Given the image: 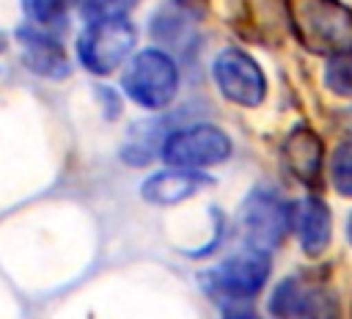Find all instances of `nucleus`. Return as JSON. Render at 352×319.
I'll list each match as a JSON object with an SVG mask.
<instances>
[{
    "instance_id": "nucleus-1",
    "label": "nucleus",
    "mask_w": 352,
    "mask_h": 319,
    "mask_svg": "<svg viewBox=\"0 0 352 319\" xmlns=\"http://www.w3.org/2000/svg\"><path fill=\"white\" fill-rule=\"evenodd\" d=\"M297 41L314 55H352V8L341 0H286Z\"/></svg>"
},
{
    "instance_id": "nucleus-2",
    "label": "nucleus",
    "mask_w": 352,
    "mask_h": 319,
    "mask_svg": "<svg viewBox=\"0 0 352 319\" xmlns=\"http://www.w3.org/2000/svg\"><path fill=\"white\" fill-rule=\"evenodd\" d=\"M124 94L148 110H160L173 102L179 91V69L162 50H140L121 77Z\"/></svg>"
},
{
    "instance_id": "nucleus-3",
    "label": "nucleus",
    "mask_w": 352,
    "mask_h": 319,
    "mask_svg": "<svg viewBox=\"0 0 352 319\" xmlns=\"http://www.w3.org/2000/svg\"><path fill=\"white\" fill-rule=\"evenodd\" d=\"M135 38H138V33L126 16L96 19L80 33L77 55H80L82 66L91 69L94 74H110L129 58Z\"/></svg>"
},
{
    "instance_id": "nucleus-4",
    "label": "nucleus",
    "mask_w": 352,
    "mask_h": 319,
    "mask_svg": "<svg viewBox=\"0 0 352 319\" xmlns=\"http://www.w3.org/2000/svg\"><path fill=\"white\" fill-rule=\"evenodd\" d=\"M231 154V140L223 129L212 124H195L176 129L162 143V160L173 168L198 170L206 165H220Z\"/></svg>"
},
{
    "instance_id": "nucleus-5",
    "label": "nucleus",
    "mask_w": 352,
    "mask_h": 319,
    "mask_svg": "<svg viewBox=\"0 0 352 319\" xmlns=\"http://www.w3.org/2000/svg\"><path fill=\"white\" fill-rule=\"evenodd\" d=\"M270 275V256L258 248H242L209 272V292L223 300L253 297Z\"/></svg>"
},
{
    "instance_id": "nucleus-6",
    "label": "nucleus",
    "mask_w": 352,
    "mask_h": 319,
    "mask_svg": "<svg viewBox=\"0 0 352 319\" xmlns=\"http://www.w3.org/2000/svg\"><path fill=\"white\" fill-rule=\"evenodd\" d=\"M212 74L223 96L242 107H256L267 96L261 66L242 50H223L212 63Z\"/></svg>"
},
{
    "instance_id": "nucleus-7",
    "label": "nucleus",
    "mask_w": 352,
    "mask_h": 319,
    "mask_svg": "<svg viewBox=\"0 0 352 319\" xmlns=\"http://www.w3.org/2000/svg\"><path fill=\"white\" fill-rule=\"evenodd\" d=\"M289 226V206L272 190H256L242 206V234L248 248L272 250Z\"/></svg>"
},
{
    "instance_id": "nucleus-8",
    "label": "nucleus",
    "mask_w": 352,
    "mask_h": 319,
    "mask_svg": "<svg viewBox=\"0 0 352 319\" xmlns=\"http://www.w3.org/2000/svg\"><path fill=\"white\" fill-rule=\"evenodd\" d=\"M289 226H294L300 236V248L308 256H319L330 245L333 234V217L324 201L319 198H305L297 206L289 209Z\"/></svg>"
},
{
    "instance_id": "nucleus-9",
    "label": "nucleus",
    "mask_w": 352,
    "mask_h": 319,
    "mask_svg": "<svg viewBox=\"0 0 352 319\" xmlns=\"http://www.w3.org/2000/svg\"><path fill=\"white\" fill-rule=\"evenodd\" d=\"M212 179L201 170H187V168H170L162 173H154L151 179H146V184L140 187V195L148 204L157 206H170L179 201H187L190 195L201 192Z\"/></svg>"
},
{
    "instance_id": "nucleus-10",
    "label": "nucleus",
    "mask_w": 352,
    "mask_h": 319,
    "mask_svg": "<svg viewBox=\"0 0 352 319\" xmlns=\"http://www.w3.org/2000/svg\"><path fill=\"white\" fill-rule=\"evenodd\" d=\"M22 41V60L30 72L41 77H66L69 74V60L60 47L44 28H22L19 30Z\"/></svg>"
},
{
    "instance_id": "nucleus-11",
    "label": "nucleus",
    "mask_w": 352,
    "mask_h": 319,
    "mask_svg": "<svg viewBox=\"0 0 352 319\" xmlns=\"http://www.w3.org/2000/svg\"><path fill=\"white\" fill-rule=\"evenodd\" d=\"M280 154H283V165L289 168V173L294 179H300L308 187L319 184V176H322V140L308 126L292 129V135L283 140Z\"/></svg>"
},
{
    "instance_id": "nucleus-12",
    "label": "nucleus",
    "mask_w": 352,
    "mask_h": 319,
    "mask_svg": "<svg viewBox=\"0 0 352 319\" xmlns=\"http://www.w3.org/2000/svg\"><path fill=\"white\" fill-rule=\"evenodd\" d=\"M201 11L192 8L190 0H168L151 19V33L162 44H184L195 28Z\"/></svg>"
},
{
    "instance_id": "nucleus-13",
    "label": "nucleus",
    "mask_w": 352,
    "mask_h": 319,
    "mask_svg": "<svg viewBox=\"0 0 352 319\" xmlns=\"http://www.w3.org/2000/svg\"><path fill=\"white\" fill-rule=\"evenodd\" d=\"M305 300H308V292L302 289V283L297 278H283L270 297V311L275 319H300Z\"/></svg>"
},
{
    "instance_id": "nucleus-14",
    "label": "nucleus",
    "mask_w": 352,
    "mask_h": 319,
    "mask_svg": "<svg viewBox=\"0 0 352 319\" xmlns=\"http://www.w3.org/2000/svg\"><path fill=\"white\" fill-rule=\"evenodd\" d=\"M330 179L341 195L352 198V140L341 143L330 157Z\"/></svg>"
},
{
    "instance_id": "nucleus-15",
    "label": "nucleus",
    "mask_w": 352,
    "mask_h": 319,
    "mask_svg": "<svg viewBox=\"0 0 352 319\" xmlns=\"http://www.w3.org/2000/svg\"><path fill=\"white\" fill-rule=\"evenodd\" d=\"M72 3L74 0H22V8L28 14V19L41 28V25H50V22L60 19L72 8Z\"/></svg>"
},
{
    "instance_id": "nucleus-16",
    "label": "nucleus",
    "mask_w": 352,
    "mask_h": 319,
    "mask_svg": "<svg viewBox=\"0 0 352 319\" xmlns=\"http://www.w3.org/2000/svg\"><path fill=\"white\" fill-rule=\"evenodd\" d=\"M324 82L330 91H336L341 96H352V55H336L327 63Z\"/></svg>"
},
{
    "instance_id": "nucleus-17",
    "label": "nucleus",
    "mask_w": 352,
    "mask_h": 319,
    "mask_svg": "<svg viewBox=\"0 0 352 319\" xmlns=\"http://www.w3.org/2000/svg\"><path fill=\"white\" fill-rule=\"evenodd\" d=\"M135 6H138V0H82V14L91 22L116 19V16H126Z\"/></svg>"
},
{
    "instance_id": "nucleus-18",
    "label": "nucleus",
    "mask_w": 352,
    "mask_h": 319,
    "mask_svg": "<svg viewBox=\"0 0 352 319\" xmlns=\"http://www.w3.org/2000/svg\"><path fill=\"white\" fill-rule=\"evenodd\" d=\"M300 319H338V302H336V297L327 294V292L308 294Z\"/></svg>"
},
{
    "instance_id": "nucleus-19",
    "label": "nucleus",
    "mask_w": 352,
    "mask_h": 319,
    "mask_svg": "<svg viewBox=\"0 0 352 319\" xmlns=\"http://www.w3.org/2000/svg\"><path fill=\"white\" fill-rule=\"evenodd\" d=\"M346 234H349V242H352V214H349V220H346Z\"/></svg>"
},
{
    "instance_id": "nucleus-20",
    "label": "nucleus",
    "mask_w": 352,
    "mask_h": 319,
    "mask_svg": "<svg viewBox=\"0 0 352 319\" xmlns=\"http://www.w3.org/2000/svg\"><path fill=\"white\" fill-rule=\"evenodd\" d=\"M228 319H253V316H242V314H234V316H228Z\"/></svg>"
},
{
    "instance_id": "nucleus-21",
    "label": "nucleus",
    "mask_w": 352,
    "mask_h": 319,
    "mask_svg": "<svg viewBox=\"0 0 352 319\" xmlns=\"http://www.w3.org/2000/svg\"><path fill=\"white\" fill-rule=\"evenodd\" d=\"M3 47H6V36L0 33V50H3Z\"/></svg>"
}]
</instances>
